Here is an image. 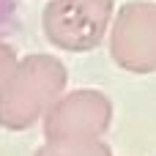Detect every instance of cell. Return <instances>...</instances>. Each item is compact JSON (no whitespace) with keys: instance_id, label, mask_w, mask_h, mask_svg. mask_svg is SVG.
Segmentation results:
<instances>
[{"instance_id":"1","label":"cell","mask_w":156,"mask_h":156,"mask_svg":"<svg viewBox=\"0 0 156 156\" xmlns=\"http://www.w3.org/2000/svg\"><path fill=\"white\" fill-rule=\"evenodd\" d=\"M66 66L52 55H27L0 85V126L8 132L30 129L63 96Z\"/></svg>"},{"instance_id":"2","label":"cell","mask_w":156,"mask_h":156,"mask_svg":"<svg viewBox=\"0 0 156 156\" xmlns=\"http://www.w3.org/2000/svg\"><path fill=\"white\" fill-rule=\"evenodd\" d=\"M112 11V0H49L41 11V27L58 49L88 52L110 33Z\"/></svg>"},{"instance_id":"3","label":"cell","mask_w":156,"mask_h":156,"mask_svg":"<svg viewBox=\"0 0 156 156\" xmlns=\"http://www.w3.org/2000/svg\"><path fill=\"white\" fill-rule=\"evenodd\" d=\"M112 123V101L101 90L80 88L63 93L44 115L47 143H85L101 140Z\"/></svg>"},{"instance_id":"4","label":"cell","mask_w":156,"mask_h":156,"mask_svg":"<svg viewBox=\"0 0 156 156\" xmlns=\"http://www.w3.org/2000/svg\"><path fill=\"white\" fill-rule=\"evenodd\" d=\"M110 55L132 74L156 71V3H123L110 25Z\"/></svg>"},{"instance_id":"5","label":"cell","mask_w":156,"mask_h":156,"mask_svg":"<svg viewBox=\"0 0 156 156\" xmlns=\"http://www.w3.org/2000/svg\"><path fill=\"white\" fill-rule=\"evenodd\" d=\"M33 156H112V151L101 140H85V143H44Z\"/></svg>"},{"instance_id":"6","label":"cell","mask_w":156,"mask_h":156,"mask_svg":"<svg viewBox=\"0 0 156 156\" xmlns=\"http://www.w3.org/2000/svg\"><path fill=\"white\" fill-rule=\"evenodd\" d=\"M14 66H16V52H14V47L5 44V41H0V85H3L5 77L14 71Z\"/></svg>"},{"instance_id":"7","label":"cell","mask_w":156,"mask_h":156,"mask_svg":"<svg viewBox=\"0 0 156 156\" xmlns=\"http://www.w3.org/2000/svg\"><path fill=\"white\" fill-rule=\"evenodd\" d=\"M14 11H16V0H0V30L5 25H11Z\"/></svg>"}]
</instances>
